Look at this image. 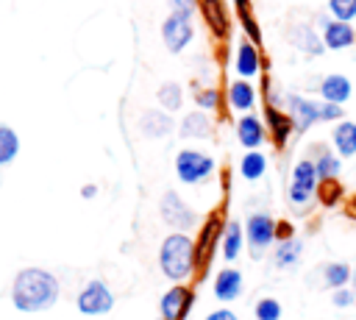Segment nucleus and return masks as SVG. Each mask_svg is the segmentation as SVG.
<instances>
[{"label": "nucleus", "instance_id": "obj_1", "mask_svg": "<svg viewBox=\"0 0 356 320\" xmlns=\"http://www.w3.org/2000/svg\"><path fill=\"white\" fill-rule=\"evenodd\" d=\"M58 298V281L53 273L42 267H25L17 273L11 287V301L19 312H42L50 309Z\"/></svg>", "mask_w": 356, "mask_h": 320}, {"label": "nucleus", "instance_id": "obj_2", "mask_svg": "<svg viewBox=\"0 0 356 320\" xmlns=\"http://www.w3.org/2000/svg\"><path fill=\"white\" fill-rule=\"evenodd\" d=\"M159 264H161V273L172 281H184L195 273V264H197V245L175 231L170 234L164 242H161V250H159Z\"/></svg>", "mask_w": 356, "mask_h": 320}, {"label": "nucleus", "instance_id": "obj_3", "mask_svg": "<svg viewBox=\"0 0 356 320\" xmlns=\"http://www.w3.org/2000/svg\"><path fill=\"white\" fill-rule=\"evenodd\" d=\"M317 192H320V175H317V167L309 156L298 159L292 164V173H289V186H286V198H289V206L295 211H309L312 203L317 200Z\"/></svg>", "mask_w": 356, "mask_h": 320}, {"label": "nucleus", "instance_id": "obj_4", "mask_svg": "<svg viewBox=\"0 0 356 320\" xmlns=\"http://www.w3.org/2000/svg\"><path fill=\"white\" fill-rule=\"evenodd\" d=\"M278 239V223L267 211H253L245 220V242L253 256H261Z\"/></svg>", "mask_w": 356, "mask_h": 320}, {"label": "nucleus", "instance_id": "obj_5", "mask_svg": "<svg viewBox=\"0 0 356 320\" xmlns=\"http://www.w3.org/2000/svg\"><path fill=\"white\" fill-rule=\"evenodd\" d=\"M175 173L184 184H200L214 173V159L200 150H178L175 156Z\"/></svg>", "mask_w": 356, "mask_h": 320}, {"label": "nucleus", "instance_id": "obj_6", "mask_svg": "<svg viewBox=\"0 0 356 320\" xmlns=\"http://www.w3.org/2000/svg\"><path fill=\"white\" fill-rule=\"evenodd\" d=\"M284 111L292 117L295 134H306L314 122H320V100H312V97L298 95V92L284 95Z\"/></svg>", "mask_w": 356, "mask_h": 320}, {"label": "nucleus", "instance_id": "obj_7", "mask_svg": "<svg viewBox=\"0 0 356 320\" xmlns=\"http://www.w3.org/2000/svg\"><path fill=\"white\" fill-rule=\"evenodd\" d=\"M317 25H320V36H323L325 50H348V47L356 45L353 22H339L334 17H320Z\"/></svg>", "mask_w": 356, "mask_h": 320}, {"label": "nucleus", "instance_id": "obj_8", "mask_svg": "<svg viewBox=\"0 0 356 320\" xmlns=\"http://www.w3.org/2000/svg\"><path fill=\"white\" fill-rule=\"evenodd\" d=\"M192 33H195L192 31V17H186V14H175L172 11L161 25V39H164L170 53H181L192 42Z\"/></svg>", "mask_w": 356, "mask_h": 320}, {"label": "nucleus", "instance_id": "obj_9", "mask_svg": "<svg viewBox=\"0 0 356 320\" xmlns=\"http://www.w3.org/2000/svg\"><path fill=\"white\" fill-rule=\"evenodd\" d=\"M111 306H114V295H111V289L103 284V281H89L83 289H81V295H78V309H81V314H106V312H111Z\"/></svg>", "mask_w": 356, "mask_h": 320}, {"label": "nucleus", "instance_id": "obj_10", "mask_svg": "<svg viewBox=\"0 0 356 320\" xmlns=\"http://www.w3.org/2000/svg\"><path fill=\"white\" fill-rule=\"evenodd\" d=\"M161 217H164L167 225H172V228H178V231L192 228V225L197 223L195 211H192L175 192H164V198H161Z\"/></svg>", "mask_w": 356, "mask_h": 320}, {"label": "nucleus", "instance_id": "obj_11", "mask_svg": "<svg viewBox=\"0 0 356 320\" xmlns=\"http://www.w3.org/2000/svg\"><path fill=\"white\" fill-rule=\"evenodd\" d=\"M286 39H289L292 47H298V50L306 53V56H320V53H325V45H323L320 31H314L309 22H295V25H289Z\"/></svg>", "mask_w": 356, "mask_h": 320}, {"label": "nucleus", "instance_id": "obj_12", "mask_svg": "<svg viewBox=\"0 0 356 320\" xmlns=\"http://www.w3.org/2000/svg\"><path fill=\"white\" fill-rule=\"evenodd\" d=\"M317 92H320V100L342 106V103L350 100V95H353V83H350V78L342 75V72H328V75L320 78Z\"/></svg>", "mask_w": 356, "mask_h": 320}, {"label": "nucleus", "instance_id": "obj_13", "mask_svg": "<svg viewBox=\"0 0 356 320\" xmlns=\"http://www.w3.org/2000/svg\"><path fill=\"white\" fill-rule=\"evenodd\" d=\"M264 120H267V134L273 136L275 147H284L289 142V136L295 134V125H292V117L281 109V106H273V103H264Z\"/></svg>", "mask_w": 356, "mask_h": 320}, {"label": "nucleus", "instance_id": "obj_14", "mask_svg": "<svg viewBox=\"0 0 356 320\" xmlns=\"http://www.w3.org/2000/svg\"><path fill=\"white\" fill-rule=\"evenodd\" d=\"M192 301H195L192 289H186L181 284L167 289L161 298V320H184L186 312L192 309Z\"/></svg>", "mask_w": 356, "mask_h": 320}, {"label": "nucleus", "instance_id": "obj_15", "mask_svg": "<svg viewBox=\"0 0 356 320\" xmlns=\"http://www.w3.org/2000/svg\"><path fill=\"white\" fill-rule=\"evenodd\" d=\"M236 139H239L242 147L259 150V147L264 145V139H267V125H264V120H259L256 114H242V117L236 120Z\"/></svg>", "mask_w": 356, "mask_h": 320}, {"label": "nucleus", "instance_id": "obj_16", "mask_svg": "<svg viewBox=\"0 0 356 320\" xmlns=\"http://www.w3.org/2000/svg\"><path fill=\"white\" fill-rule=\"evenodd\" d=\"M309 159H312L314 167H317L320 184H323V181H337V178H339V173H342V159H339L337 150H331L328 145H320V142L312 145Z\"/></svg>", "mask_w": 356, "mask_h": 320}, {"label": "nucleus", "instance_id": "obj_17", "mask_svg": "<svg viewBox=\"0 0 356 320\" xmlns=\"http://www.w3.org/2000/svg\"><path fill=\"white\" fill-rule=\"evenodd\" d=\"M239 78H256L261 72V53H259V45H253L250 39H242L236 45V61H234Z\"/></svg>", "mask_w": 356, "mask_h": 320}, {"label": "nucleus", "instance_id": "obj_18", "mask_svg": "<svg viewBox=\"0 0 356 320\" xmlns=\"http://www.w3.org/2000/svg\"><path fill=\"white\" fill-rule=\"evenodd\" d=\"M242 295V273L236 267H222L214 275V298L217 301H236Z\"/></svg>", "mask_w": 356, "mask_h": 320}, {"label": "nucleus", "instance_id": "obj_19", "mask_svg": "<svg viewBox=\"0 0 356 320\" xmlns=\"http://www.w3.org/2000/svg\"><path fill=\"white\" fill-rule=\"evenodd\" d=\"M331 145L339 159H353L356 156V122L353 120L337 122L331 131Z\"/></svg>", "mask_w": 356, "mask_h": 320}, {"label": "nucleus", "instance_id": "obj_20", "mask_svg": "<svg viewBox=\"0 0 356 320\" xmlns=\"http://www.w3.org/2000/svg\"><path fill=\"white\" fill-rule=\"evenodd\" d=\"M300 256H303V239H298V237L278 239V245H275V250H273V262H275L278 270L295 267V264L300 262Z\"/></svg>", "mask_w": 356, "mask_h": 320}, {"label": "nucleus", "instance_id": "obj_21", "mask_svg": "<svg viewBox=\"0 0 356 320\" xmlns=\"http://www.w3.org/2000/svg\"><path fill=\"white\" fill-rule=\"evenodd\" d=\"M220 245H222V259L225 262H234L242 253V248H245V228H242L239 220H228L225 223V231H222Z\"/></svg>", "mask_w": 356, "mask_h": 320}, {"label": "nucleus", "instance_id": "obj_22", "mask_svg": "<svg viewBox=\"0 0 356 320\" xmlns=\"http://www.w3.org/2000/svg\"><path fill=\"white\" fill-rule=\"evenodd\" d=\"M320 275H323V287H328L331 292L334 289H342V287H350L353 281V267L348 262H328L320 267Z\"/></svg>", "mask_w": 356, "mask_h": 320}, {"label": "nucleus", "instance_id": "obj_23", "mask_svg": "<svg viewBox=\"0 0 356 320\" xmlns=\"http://www.w3.org/2000/svg\"><path fill=\"white\" fill-rule=\"evenodd\" d=\"M228 103H231V109H236L242 114H250V109L256 106V86L248 83L245 78L234 81L228 86Z\"/></svg>", "mask_w": 356, "mask_h": 320}, {"label": "nucleus", "instance_id": "obj_24", "mask_svg": "<svg viewBox=\"0 0 356 320\" xmlns=\"http://www.w3.org/2000/svg\"><path fill=\"white\" fill-rule=\"evenodd\" d=\"M200 11L211 28L214 36H225L228 33V14H225V6L222 0H200Z\"/></svg>", "mask_w": 356, "mask_h": 320}, {"label": "nucleus", "instance_id": "obj_25", "mask_svg": "<svg viewBox=\"0 0 356 320\" xmlns=\"http://www.w3.org/2000/svg\"><path fill=\"white\" fill-rule=\"evenodd\" d=\"M181 136H189V139H206L211 136V120L206 111H189L181 122Z\"/></svg>", "mask_w": 356, "mask_h": 320}, {"label": "nucleus", "instance_id": "obj_26", "mask_svg": "<svg viewBox=\"0 0 356 320\" xmlns=\"http://www.w3.org/2000/svg\"><path fill=\"white\" fill-rule=\"evenodd\" d=\"M217 239H222V225H220V217L214 214V217L203 225V231H200V242H197V259H200V262H206V259L211 256Z\"/></svg>", "mask_w": 356, "mask_h": 320}, {"label": "nucleus", "instance_id": "obj_27", "mask_svg": "<svg viewBox=\"0 0 356 320\" xmlns=\"http://www.w3.org/2000/svg\"><path fill=\"white\" fill-rule=\"evenodd\" d=\"M139 128H142L145 136H167L172 131V120L164 111H145Z\"/></svg>", "mask_w": 356, "mask_h": 320}, {"label": "nucleus", "instance_id": "obj_28", "mask_svg": "<svg viewBox=\"0 0 356 320\" xmlns=\"http://www.w3.org/2000/svg\"><path fill=\"white\" fill-rule=\"evenodd\" d=\"M239 173H242L245 181H259L267 173V156L261 150H248L239 159Z\"/></svg>", "mask_w": 356, "mask_h": 320}, {"label": "nucleus", "instance_id": "obj_29", "mask_svg": "<svg viewBox=\"0 0 356 320\" xmlns=\"http://www.w3.org/2000/svg\"><path fill=\"white\" fill-rule=\"evenodd\" d=\"M234 6H236L239 22H242V28H245L248 39H250L253 45H259V42H261V28H259V22L253 19V11H250V0H234Z\"/></svg>", "mask_w": 356, "mask_h": 320}, {"label": "nucleus", "instance_id": "obj_30", "mask_svg": "<svg viewBox=\"0 0 356 320\" xmlns=\"http://www.w3.org/2000/svg\"><path fill=\"white\" fill-rule=\"evenodd\" d=\"M156 97H159V103H161L167 111H178V109H181V100H184V92H181V86H178L175 81H167V83L159 86Z\"/></svg>", "mask_w": 356, "mask_h": 320}, {"label": "nucleus", "instance_id": "obj_31", "mask_svg": "<svg viewBox=\"0 0 356 320\" xmlns=\"http://www.w3.org/2000/svg\"><path fill=\"white\" fill-rule=\"evenodd\" d=\"M19 150V139L8 125H0V164H8Z\"/></svg>", "mask_w": 356, "mask_h": 320}, {"label": "nucleus", "instance_id": "obj_32", "mask_svg": "<svg viewBox=\"0 0 356 320\" xmlns=\"http://www.w3.org/2000/svg\"><path fill=\"white\" fill-rule=\"evenodd\" d=\"M253 314H256V320H281L284 309L275 298H259L253 306Z\"/></svg>", "mask_w": 356, "mask_h": 320}, {"label": "nucleus", "instance_id": "obj_33", "mask_svg": "<svg viewBox=\"0 0 356 320\" xmlns=\"http://www.w3.org/2000/svg\"><path fill=\"white\" fill-rule=\"evenodd\" d=\"M328 14L339 22L356 19V0H328Z\"/></svg>", "mask_w": 356, "mask_h": 320}, {"label": "nucleus", "instance_id": "obj_34", "mask_svg": "<svg viewBox=\"0 0 356 320\" xmlns=\"http://www.w3.org/2000/svg\"><path fill=\"white\" fill-rule=\"evenodd\" d=\"M195 103L200 106V111H214L220 106V92L214 86L206 89H195Z\"/></svg>", "mask_w": 356, "mask_h": 320}, {"label": "nucleus", "instance_id": "obj_35", "mask_svg": "<svg viewBox=\"0 0 356 320\" xmlns=\"http://www.w3.org/2000/svg\"><path fill=\"white\" fill-rule=\"evenodd\" d=\"M317 198H320L325 206H334V203L342 198V186H339V178H337V181H323V184H320V192H317Z\"/></svg>", "mask_w": 356, "mask_h": 320}, {"label": "nucleus", "instance_id": "obj_36", "mask_svg": "<svg viewBox=\"0 0 356 320\" xmlns=\"http://www.w3.org/2000/svg\"><path fill=\"white\" fill-rule=\"evenodd\" d=\"M331 303H334L337 309H350V306L356 303V292H353V287L334 289V292H331Z\"/></svg>", "mask_w": 356, "mask_h": 320}, {"label": "nucleus", "instance_id": "obj_37", "mask_svg": "<svg viewBox=\"0 0 356 320\" xmlns=\"http://www.w3.org/2000/svg\"><path fill=\"white\" fill-rule=\"evenodd\" d=\"M167 3L172 6L175 14H186V17H192L197 8V0H167Z\"/></svg>", "mask_w": 356, "mask_h": 320}, {"label": "nucleus", "instance_id": "obj_38", "mask_svg": "<svg viewBox=\"0 0 356 320\" xmlns=\"http://www.w3.org/2000/svg\"><path fill=\"white\" fill-rule=\"evenodd\" d=\"M206 320H236V314L231 309H217V312L206 314Z\"/></svg>", "mask_w": 356, "mask_h": 320}, {"label": "nucleus", "instance_id": "obj_39", "mask_svg": "<svg viewBox=\"0 0 356 320\" xmlns=\"http://www.w3.org/2000/svg\"><path fill=\"white\" fill-rule=\"evenodd\" d=\"M95 192H97V186H92V184H89V186H83V189H81V195H83V198H92V195H95Z\"/></svg>", "mask_w": 356, "mask_h": 320}, {"label": "nucleus", "instance_id": "obj_40", "mask_svg": "<svg viewBox=\"0 0 356 320\" xmlns=\"http://www.w3.org/2000/svg\"><path fill=\"white\" fill-rule=\"evenodd\" d=\"M350 287H353V292H356V267H353V281H350Z\"/></svg>", "mask_w": 356, "mask_h": 320}]
</instances>
